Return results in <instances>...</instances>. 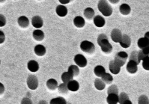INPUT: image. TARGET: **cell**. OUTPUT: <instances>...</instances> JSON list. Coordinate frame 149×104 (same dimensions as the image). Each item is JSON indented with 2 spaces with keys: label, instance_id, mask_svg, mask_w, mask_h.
<instances>
[{
  "label": "cell",
  "instance_id": "4",
  "mask_svg": "<svg viewBox=\"0 0 149 104\" xmlns=\"http://www.w3.org/2000/svg\"><path fill=\"white\" fill-rule=\"evenodd\" d=\"M127 58V53H125V52H119V53H117V55L115 57L114 61L116 64H118L121 67L125 63H126Z\"/></svg>",
  "mask_w": 149,
  "mask_h": 104
},
{
  "label": "cell",
  "instance_id": "6",
  "mask_svg": "<svg viewBox=\"0 0 149 104\" xmlns=\"http://www.w3.org/2000/svg\"><path fill=\"white\" fill-rule=\"evenodd\" d=\"M74 62H75L76 64H77V66L80 67H85L87 65L86 58L83 55H81V54H78V55H75V57H74Z\"/></svg>",
  "mask_w": 149,
  "mask_h": 104
},
{
  "label": "cell",
  "instance_id": "32",
  "mask_svg": "<svg viewBox=\"0 0 149 104\" xmlns=\"http://www.w3.org/2000/svg\"><path fill=\"white\" fill-rule=\"evenodd\" d=\"M58 92L61 94H68V84L66 83H61V85L58 87Z\"/></svg>",
  "mask_w": 149,
  "mask_h": 104
},
{
  "label": "cell",
  "instance_id": "16",
  "mask_svg": "<svg viewBox=\"0 0 149 104\" xmlns=\"http://www.w3.org/2000/svg\"><path fill=\"white\" fill-rule=\"evenodd\" d=\"M94 23L97 27H103L105 25L106 21L103 17L97 15L94 18Z\"/></svg>",
  "mask_w": 149,
  "mask_h": 104
},
{
  "label": "cell",
  "instance_id": "17",
  "mask_svg": "<svg viewBox=\"0 0 149 104\" xmlns=\"http://www.w3.org/2000/svg\"><path fill=\"white\" fill-rule=\"evenodd\" d=\"M74 24L77 28H83L85 24H86V22H85V19L82 17L77 16L74 18Z\"/></svg>",
  "mask_w": 149,
  "mask_h": 104
},
{
  "label": "cell",
  "instance_id": "38",
  "mask_svg": "<svg viewBox=\"0 0 149 104\" xmlns=\"http://www.w3.org/2000/svg\"><path fill=\"white\" fill-rule=\"evenodd\" d=\"M142 52L143 53V54L146 56H148L149 55V45L148 46H147L146 47L143 48V49H142Z\"/></svg>",
  "mask_w": 149,
  "mask_h": 104
},
{
  "label": "cell",
  "instance_id": "45",
  "mask_svg": "<svg viewBox=\"0 0 149 104\" xmlns=\"http://www.w3.org/2000/svg\"><path fill=\"white\" fill-rule=\"evenodd\" d=\"M0 2H1V3H2V2H5V0H0Z\"/></svg>",
  "mask_w": 149,
  "mask_h": 104
},
{
  "label": "cell",
  "instance_id": "14",
  "mask_svg": "<svg viewBox=\"0 0 149 104\" xmlns=\"http://www.w3.org/2000/svg\"><path fill=\"white\" fill-rule=\"evenodd\" d=\"M118 95L116 94H109L107 98V101L108 104H117L118 103Z\"/></svg>",
  "mask_w": 149,
  "mask_h": 104
},
{
  "label": "cell",
  "instance_id": "33",
  "mask_svg": "<svg viewBox=\"0 0 149 104\" xmlns=\"http://www.w3.org/2000/svg\"><path fill=\"white\" fill-rule=\"evenodd\" d=\"M139 104H149L148 97L146 95H142L139 97L138 100Z\"/></svg>",
  "mask_w": 149,
  "mask_h": 104
},
{
  "label": "cell",
  "instance_id": "20",
  "mask_svg": "<svg viewBox=\"0 0 149 104\" xmlns=\"http://www.w3.org/2000/svg\"><path fill=\"white\" fill-rule=\"evenodd\" d=\"M35 54L38 56H43L46 54V48L43 45H37L35 47Z\"/></svg>",
  "mask_w": 149,
  "mask_h": 104
},
{
  "label": "cell",
  "instance_id": "36",
  "mask_svg": "<svg viewBox=\"0 0 149 104\" xmlns=\"http://www.w3.org/2000/svg\"><path fill=\"white\" fill-rule=\"evenodd\" d=\"M142 67L146 71H149V56L146 57L142 60Z\"/></svg>",
  "mask_w": 149,
  "mask_h": 104
},
{
  "label": "cell",
  "instance_id": "34",
  "mask_svg": "<svg viewBox=\"0 0 149 104\" xmlns=\"http://www.w3.org/2000/svg\"><path fill=\"white\" fill-rule=\"evenodd\" d=\"M107 94H118V87L116 85H112L111 86L109 87L108 88V91H107Z\"/></svg>",
  "mask_w": 149,
  "mask_h": 104
},
{
  "label": "cell",
  "instance_id": "28",
  "mask_svg": "<svg viewBox=\"0 0 149 104\" xmlns=\"http://www.w3.org/2000/svg\"><path fill=\"white\" fill-rule=\"evenodd\" d=\"M61 80H62V82H63L64 83L68 84L69 82L73 80V76H71V74H70L68 71V72H65L62 73V75H61Z\"/></svg>",
  "mask_w": 149,
  "mask_h": 104
},
{
  "label": "cell",
  "instance_id": "22",
  "mask_svg": "<svg viewBox=\"0 0 149 104\" xmlns=\"http://www.w3.org/2000/svg\"><path fill=\"white\" fill-rule=\"evenodd\" d=\"M47 86L49 90L54 91L58 88V82L54 79H50L47 82Z\"/></svg>",
  "mask_w": 149,
  "mask_h": 104
},
{
  "label": "cell",
  "instance_id": "12",
  "mask_svg": "<svg viewBox=\"0 0 149 104\" xmlns=\"http://www.w3.org/2000/svg\"><path fill=\"white\" fill-rule=\"evenodd\" d=\"M18 25L19 26L23 28H26L29 26V20L28 18L25 16H21L18 18Z\"/></svg>",
  "mask_w": 149,
  "mask_h": 104
},
{
  "label": "cell",
  "instance_id": "23",
  "mask_svg": "<svg viewBox=\"0 0 149 104\" xmlns=\"http://www.w3.org/2000/svg\"><path fill=\"white\" fill-rule=\"evenodd\" d=\"M119 11L123 15H128L131 11V8L127 4H122L119 8Z\"/></svg>",
  "mask_w": 149,
  "mask_h": 104
},
{
  "label": "cell",
  "instance_id": "44",
  "mask_svg": "<svg viewBox=\"0 0 149 104\" xmlns=\"http://www.w3.org/2000/svg\"><path fill=\"white\" fill-rule=\"evenodd\" d=\"M38 104H48V103L46 101H40V102L38 103Z\"/></svg>",
  "mask_w": 149,
  "mask_h": 104
},
{
  "label": "cell",
  "instance_id": "43",
  "mask_svg": "<svg viewBox=\"0 0 149 104\" xmlns=\"http://www.w3.org/2000/svg\"><path fill=\"white\" fill-rule=\"evenodd\" d=\"M145 37H146V38H147L148 40L149 41V32H146V33L145 34Z\"/></svg>",
  "mask_w": 149,
  "mask_h": 104
},
{
  "label": "cell",
  "instance_id": "1",
  "mask_svg": "<svg viewBox=\"0 0 149 104\" xmlns=\"http://www.w3.org/2000/svg\"><path fill=\"white\" fill-rule=\"evenodd\" d=\"M97 44L101 48L102 51L104 53L109 54L112 51V46L109 42L108 37L105 34H100L97 37Z\"/></svg>",
  "mask_w": 149,
  "mask_h": 104
},
{
  "label": "cell",
  "instance_id": "25",
  "mask_svg": "<svg viewBox=\"0 0 149 104\" xmlns=\"http://www.w3.org/2000/svg\"><path fill=\"white\" fill-rule=\"evenodd\" d=\"M95 86L98 91H102L105 88L106 84L103 80L97 78L95 81Z\"/></svg>",
  "mask_w": 149,
  "mask_h": 104
},
{
  "label": "cell",
  "instance_id": "9",
  "mask_svg": "<svg viewBox=\"0 0 149 104\" xmlns=\"http://www.w3.org/2000/svg\"><path fill=\"white\" fill-rule=\"evenodd\" d=\"M109 68L110 72L113 74L119 73L120 71H121V67L118 64H116L114 60L110 61L109 64Z\"/></svg>",
  "mask_w": 149,
  "mask_h": 104
},
{
  "label": "cell",
  "instance_id": "42",
  "mask_svg": "<svg viewBox=\"0 0 149 104\" xmlns=\"http://www.w3.org/2000/svg\"><path fill=\"white\" fill-rule=\"evenodd\" d=\"M109 1L112 4H117L119 2V0H109Z\"/></svg>",
  "mask_w": 149,
  "mask_h": 104
},
{
  "label": "cell",
  "instance_id": "39",
  "mask_svg": "<svg viewBox=\"0 0 149 104\" xmlns=\"http://www.w3.org/2000/svg\"><path fill=\"white\" fill-rule=\"evenodd\" d=\"M0 19H1V25L0 26H1V27H2L6 25V19H5V17L3 15H1Z\"/></svg>",
  "mask_w": 149,
  "mask_h": 104
},
{
  "label": "cell",
  "instance_id": "24",
  "mask_svg": "<svg viewBox=\"0 0 149 104\" xmlns=\"http://www.w3.org/2000/svg\"><path fill=\"white\" fill-rule=\"evenodd\" d=\"M94 72H95V74L97 76L102 77L103 75L106 73V70L103 66L98 65L95 67V69H94Z\"/></svg>",
  "mask_w": 149,
  "mask_h": 104
},
{
  "label": "cell",
  "instance_id": "5",
  "mask_svg": "<svg viewBox=\"0 0 149 104\" xmlns=\"http://www.w3.org/2000/svg\"><path fill=\"white\" fill-rule=\"evenodd\" d=\"M27 85L31 90H35L38 87V80L35 75H29L27 78Z\"/></svg>",
  "mask_w": 149,
  "mask_h": 104
},
{
  "label": "cell",
  "instance_id": "13",
  "mask_svg": "<svg viewBox=\"0 0 149 104\" xmlns=\"http://www.w3.org/2000/svg\"><path fill=\"white\" fill-rule=\"evenodd\" d=\"M56 14H58V16L61 17H65L68 14V8H67L65 6H58L56 7Z\"/></svg>",
  "mask_w": 149,
  "mask_h": 104
},
{
  "label": "cell",
  "instance_id": "35",
  "mask_svg": "<svg viewBox=\"0 0 149 104\" xmlns=\"http://www.w3.org/2000/svg\"><path fill=\"white\" fill-rule=\"evenodd\" d=\"M118 97H119V99H118V103L120 104H121L123 102H125V101L129 99V97H128V95L125 92H121L120 94V95L118 96Z\"/></svg>",
  "mask_w": 149,
  "mask_h": 104
},
{
  "label": "cell",
  "instance_id": "21",
  "mask_svg": "<svg viewBox=\"0 0 149 104\" xmlns=\"http://www.w3.org/2000/svg\"><path fill=\"white\" fill-rule=\"evenodd\" d=\"M84 16L88 20H91L93 18H95V11L91 8H87L85 9Z\"/></svg>",
  "mask_w": 149,
  "mask_h": 104
},
{
  "label": "cell",
  "instance_id": "40",
  "mask_svg": "<svg viewBox=\"0 0 149 104\" xmlns=\"http://www.w3.org/2000/svg\"><path fill=\"white\" fill-rule=\"evenodd\" d=\"M59 2L62 5H65V4H68L69 2H70L72 0H58Z\"/></svg>",
  "mask_w": 149,
  "mask_h": 104
},
{
  "label": "cell",
  "instance_id": "2",
  "mask_svg": "<svg viewBox=\"0 0 149 104\" xmlns=\"http://www.w3.org/2000/svg\"><path fill=\"white\" fill-rule=\"evenodd\" d=\"M98 10L105 17H109L112 14V8L106 0H100L97 5Z\"/></svg>",
  "mask_w": 149,
  "mask_h": 104
},
{
  "label": "cell",
  "instance_id": "26",
  "mask_svg": "<svg viewBox=\"0 0 149 104\" xmlns=\"http://www.w3.org/2000/svg\"><path fill=\"white\" fill-rule=\"evenodd\" d=\"M68 72L71 74L73 77L77 76L79 74V69L77 65H70L68 67Z\"/></svg>",
  "mask_w": 149,
  "mask_h": 104
},
{
  "label": "cell",
  "instance_id": "10",
  "mask_svg": "<svg viewBox=\"0 0 149 104\" xmlns=\"http://www.w3.org/2000/svg\"><path fill=\"white\" fill-rule=\"evenodd\" d=\"M32 24L35 28H40L43 26L44 22H43L42 18L39 16H35L32 19Z\"/></svg>",
  "mask_w": 149,
  "mask_h": 104
},
{
  "label": "cell",
  "instance_id": "15",
  "mask_svg": "<svg viewBox=\"0 0 149 104\" xmlns=\"http://www.w3.org/2000/svg\"><path fill=\"white\" fill-rule=\"evenodd\" d=\"M68 87L69 91L71 92H77L79 88V83L76 80H71L68 83Z\"/></svg>",
  "mask_w": 149,
  "mask_h": 104
},
{
  "label": "cell",
  "instance_id": "19",
  "mask_svg": "<svg viewBox=\"0 0 149 104\" xmlns=\"http://www.w3.org/2000/svg\"><path fill=\"white\" fill-rule=\"evenodd\" d=\"M32 35H33L34 39H35V41H43L44 38V33L43 32V31L39 30V29L34 31Z\"/></svg>",
  "mask_w": 149,
  "mask_h": 104
},
{
  "label": "cell",
  "instance_id": "37",
  "mask_svg": "<svg viewBox=\"0 0 149 104\" xmlns=\"http://www.w3.org/2000/svg\"><path fill=\"white\" fill-rule=\"evenodd\" d=\"M21 104H32V101L31 99L28 97H25L21 101Z\"/></svg>",
  "mask_w": 149,
  "mask_h": 104
},
{
  "label": "cell",
  "instance_id": "46",
  "mask_svg": "<svg viewBox=\"0 0 149 104\" xmlns=\"http://www.w3.org/2000/svg\"><path fill=\"white\" fill-rule=\"evenodd\" d=\"M67 104H71V103H67Z\"/></svg>",
  "mask_w": 149,
  "mask_h": 104
},
{
  "label": "cell",
  "instance_id": "3",
  "mask_svg": "<svg viewBox=\"0 0 149 104\" xmlns=\"http://www.w3.org/2000/svg\"><path fill=\"white\" fill-rule=\"evenodd\" d=\"M80 49L85 53L88 54H93L95 51V46L93 43L88 41H83L80 44Z\"/></svg>",
  "mask_w": 149,
  "mask_h": 104
},
{
  "label": "cell",
  "instance_id": "11",
  "mask_svg": "<svg viewBox=\"0 0 149 104\" xmlns=\"http://www.w3.org/2000/svg\"><path fill=\"white\" fill-rule=\"evenodd\" d=\"M120 44L123 48L130 47V44H131V39H130V36H128L127 35H123Z\"/></svg>",
  "mask_w": 149,
  "mask_h": 104
},
{
  "label": "cell",
  "instance_id": "31",
  "mask_svg": "<svg viewBox=\"0 0 149 104\" xmlns=\"http://www.w3.org/2000/svg\"><path fill=\"white\" fill-rule=\"evenodd\" d=\"M130 60L134 61L137 64L140 63V59L139 57V52L138 51H133L132 52L131 55L130 56Z\"/></svg>",
  "mask_w": 149,
  "mask_h": 104
},
{
  "label": "cell",
  "instance_id": "30",
  "mask_svg": "<svg viewBox=\"0 0 149 104\" xmlns=\"http://www.w3.org/2000/svg\"><path fill=\"white\" fill-rule=\"evenodd\" d=\"M102 80L106 83V84H111L113 81V78H112V75L108 73H105L102 76Z\"/></svg>",
  "mask_w": 149,
  "mask_h": 104
},
{
  "label": "cell",
  "instance_id": "7",
  "mask_svg": "<svg viewBox=\"0 0 149 104\" xmlns=\"http://www.w3.org/2000/svg\"><path fill=\"white\" fill-rule=\"evenodd\" d=\"M122 34L121 32L118 29V28H114L111 32V38L114 42L116 43H120L122 38Z\"/></svg>",
  "mask_w": 149,
  "mask_h": 104
},
{
  "label": "cell",
  "instance_id": "8",
  "mask_svg": "<svg viewBox=\"0 0 149 104\" xmlns=\"http://www.w3.org/2000/svg\"><path fill=\"white\" fill-rule=\"evenodd\" d=\"M137 65L138 64L134 61L130 60L128 62L127 64V71L128 73H130L131 74L136 73L137 72V70H138Z\"/></svg>",
  "mask_w": 149,
  "mask_h": 104
},
{
  "label": "cell",
  "instance_id": "29",
  "mask_svg": "<svg viewBox=\"0 0 149 104\" xmlns=\"http://www.w3.org/2000/svg\"><path fill=\"white\" fill-rule=\"evenodd\" d=\"M68 102L65 101V99L61 97H56V98L52 99L49 104H67Z\"/></svg>",
  "mask_w": 149,
  "mask_h": 104
},
{
  "label": "cell",
  "instance_id": "27",
  "mask_svg": "<svg viewBox=\"0 0 149 104\" xmlns=\"http://www.w3.org/2000/svg\"><path fill=\"white\" fill-rule=\"evenodd\" d=\"M138 46L140 49H143V48L146 47L147 46H148L149 45V41L148 40L146 37H141V38L139 39L138 41Z\"/></svg>",
  "mask_w": 149,
  "mask_h": 104
},
{
  "label": "cell",
  "instance_id": "18",
  "mask_svg": "<svg viewBox=\"0 0 149 104\" xmlns=\"http://www.w3.org/2000/svg\"><path fill=\"white\" fill-rule=\"evenodd\" d=\"M28 69L31 72H37L39 70L38 63L36 61H30L28 63Z\"/></svg>",
  "mask_w": 149,
  "mask_h": 104
},
{
  "label": "cell",
  "instance_id": "41",
  "mask_svg": "<svg viewBox=\"0 0 149 104\" xmlns=\"http://www.w3.org/2000/svg\"><path fill=\"white\" fill-rule=\"evenodd\" d=\"M121 104H133V103H132L131 101H130V99H128V100L125 101V102H123Z\"/></svg>",
  "mask_w": 149,
  "mask_h": 104
}]
</instances>
